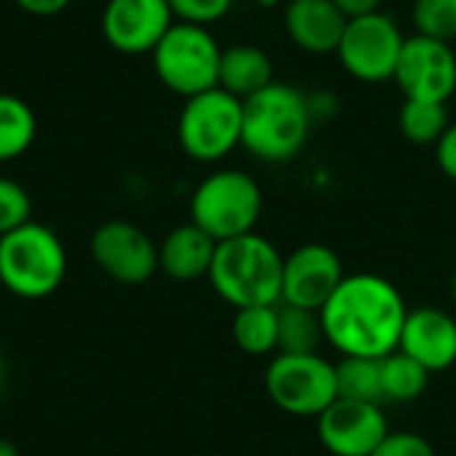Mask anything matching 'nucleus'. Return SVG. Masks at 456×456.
<instances>
[{"instance_id": "f257e3e1", "label": "nucleus", "mask_w": 456, "mask_h": 456, "mask_svg": "<svg viewBox=\"0 0 456 456\" xmlns=\"http://www.w3.org/2000/svg\"><path fill=\"white\" fill-rule=\"evenodd\" d=\"M409 307L398 286L374 273L345 275L321 307L326 342L342 358H374L398 350Z\"/></svg>"}, {"instance_id": "f03ea898", "label": "nucleus", "mask_w": 456, "mask_h": 456, "mask_svg": "<svg viewBox=\"0 0 456 456\" xmlns=\"http://www.w3.org/2000/svg\"><path fill=\"white\" fill-rule=\"evenodd\" d=\"M313 126L310 96L291 83L273 80L243 102L240 147L262 163L281 166L307 147Z\"/></svg>"}, {"instance_id": "7ed1b4c3", "label": "nucleus", "mask_w": 456, "mask_h": 456, "mask_svg": "<svg viewBox=\"0 0 456 456\" xmlns=\"http://www.w3.org/2000/svg\"><path fill=\"white\" fill-rule=\"evenodd\" d=\"M283 262L273 240L259 232L222 240L216 246L208 281L214 291L235 310L281 305Z\"/></svg>"}, {"instance_id": "20e7f679", "label": "nucleus", "mask_w": 456, "mask_h": 456, "mask_svg": "<svg viewBox=\"0 0 456 456\" xmlns=\"http://www.w3.org/2000/svg\"><path fill=\"white\" fill-rule=\"evenodd\" d=\"M67 251L61 238L40 224L27 222L0 238V283L19 299H45L64 283Z\"/></svg>"}, {"instance_id": "39448f33", "label": "nucleus", "mask_w": 456, "mask_h": 456, "mask_svg": "<svg viewBox=\"0 0 456 456\" xmlns=\"http://www.w3.org/2000/svg\"><path fill=\"white\" fill-rule=\"evenodd\" d=\"M262 211V187L240 168L211 171L206 179H200L190 198V222L208 232L216 243L254 232Z\"/></svg>"}, {"instance_id": "423d86ee", "label": "nucleus", "mask_w": 456, "mask_h": 456, "mask_svg": "<svg viewBox=\"0 0 456 456\" xmlns=\"http://www.w3.org/2000/svg\"><path fill=\"white\" fill-rule=\"evenodd\" d=\"M222 51L208 27L174 21L150 56L158 80L171 94L190 99L219 86Z\"/></svg>"}, {"instance_id": "0eeeda50", "label": "nucleus", "mask_w": 456, "mask_h": 456, "mask_svg": "<svg viewBox=\"0 0 456 456\" xmlns=\"http://www.w3.org/2000/svg\"><path fill=\"white\" fill-rule=\"evenodd\" d=\"M176 139L182 152L198 163L224 160L243 139V102L219 86L184 99Z\"/></svg>"}, {"instance_id": "6e6552de", "label": "nucleus", "mask_w": 456, "mask_h": 456, "mask_svg": "<svg viewBox=\"0 0 456 456\" xmlns=\"http://www.w3.org/2000/svg\"><path fill=\"white\" fill-rule=\"evenodd\" d=\"M265 390L281 411L302 419H318L339 398L337 363L321 353H275L265 371Z\"/></svg>"}, {"instance_id": "1a4fd4ad", "label": "nucleus", "mask_w": 456, "mask_h": 456, "mask_svg": "<svg viewBox=\"0 0 456 456\" xmlns=\"http://www.w3.org/2000/svg\"><path fill=\"white\" fill-rule=\"evenodd\" d=\"M403 43L406 35L395 16L374 11L347 19L345 35L337 45V61L358 83L379 86L393 80Z\"/></svg>"}, {"instance_id": "9d476101", "label": "nucleus", "mask_w": 456, "mask_h": 456, "mask_svg": "<svg viewBox=\"0 0 456 456\" xmlns=\"http://www.w3.org/2000/svg\"><path fill=\"white\" fill-rule=\"evenodd\" d=\"M393 80L406 99L449 104V99L456 94L454 43L414 32L403 43Z\"/></svg>"}, {"instance_id": "9b49d317", "label": "nucleus", "mask_w": 456, "mask_h": 456, "mask_svg": "<svg viewBox=\"0 0 456 456\" xmlns=\"http://www.w3.org/2000/svg\"><path fill=\"white\" fill-rule=\"evenodd\" d=\"M91 256L102 273L123 286H139L160 270L155 240L126 219H110L96 227L91 235Z\"/></svg>"}, {"instance_id": "f8f14e48", "label": "nucleus", "mask_w": 456, "mask_h": 456, "mask_svg": "<svg viewBox=\"0 0 456 456\" xmlns=\"http://www.w3.org/2000/svg\"><path fill=\"white\" fill-rule=\"evenodd\" d=\"M318 441L331 456H371L390 433L379 403L337 398L318 419Z\"/></svg>"}, {"instance_id": "ddd939ff", "label": "nucleus", "mask_w": 456, "mask_h": 456, "mask_svg": "<svg viewBox=\"0 0 456 456\" xmlns=\"http://www.w3.org/2000/svg\"><path fill=\"white\" fill-rule=\"evenodd\" d=\"M345 281L342 259L323 243H305L294 248L283 262V291L281 302L294 307L318 310Z\"/></svg>"}, {"instance_id": "4468645a", "label": "nucleus", "mask_w": 456, "mask_h": 456, "mask_svg": "<svg viewBox=\"0 0 456 456\" xmlns=\"http://www.w3.org/2000/svg\"><path fill=\"white\" fill-rule=\"evenodd\" d=\"M174 21L168 0H107L102 35L115 51L139 56L152 53Z\"/></svg>"}, {"instance_id": "2eb2a0df", "label": "nucleus", "mask_w": 456, "mask_h": 456, "mask_svg": "<svg viewBox=\"0 0 456 456\" xmlns=\"http://www.w3.org/2000/svg\"><path fill=\"white\" fill-rule=\"evenodd\" d=\"M398 350L414 358L430 374L449 371L456 363V318L430 305L409 310Z\"/></svg>"}, {"instance_id": "dca6fc26", "label": "nucleus", "mask_w": 456, "mask_h": 456, "mask_svg": "<svg viewBox=\"0 0 456 456\" xmlns=\"http://www.w3.org/2000/svg\"><path fill=\"white\" fill-rule=\"evenodd\" d=\"M283 27L299 51L326 56L337 53L347 16L337 8L334 0H286Z\"/></svg>"}, {"instance_id": "f3484780", "label": "nucleus", "mask_w": 456, "mask_h": 456, "mask_svg": "<svg viewBox=\"0 0 456 456\" xmlns=\"http://www.w3.org/2000/svg\"><path fill=\"white\" fill-rule=\"evenodd\" d=\"M216 246L219 243L208 232H203L198 224L192 222L179 224L158 246V267L174 281L208 278Z\"/></svg>"}, {"instance_id": "a211bd4d", "label": "nucleus", "mask_w": 456, "mask_h": 456, "mask_svg": "<svg viewBox=\"0 0 456 456\" xmlns=\"http://www.w3.org/2000/svg\"><path fill=\"white\" fill-rule=\"evenodd\" d=\"M275 80L273 59L265 48L251 43H238L222 51L219 64V88L246 102Z\"/></svg>"}, {"instance_id": "6ab92c4d", "label": "nucleus", "mask_w": 456, "mask_h": 456, "mask_svg": "<svg viewBox=\"0 0 456 456\" xmlns=\"http://www.w3.org/2000/svg\"><path fill=\"white\" fill-rule=\"evenodd\" d=\"M326 342L323 321L318 310L278 305V353L289 355H307L318 353Z\"/></svg>"}, {"instance_id": "aec40b11", "label": "nucleus", "mask_w": 456, "mask_h": 456, "mask_svg": "<svg viewBox=\"0 0 456 456\" xmlns=\"http://www.w3.org/2000/svg\"><path fill=\"white\" fill-rule=\"evenodd\" d=\"M382 366V403H414L430 385V371L406 353L395 350L379 361Z\"/></svg>"}, {"instance_id": "412c9836", "label": "nucleus", "mask_w": 456, "mask_h": 456, "mask_svg": "<svg viewBox=\"0 0 456 456\" xmlns=\"http://www.w3.org/2000/svg\"><path fill=\"white\" fill-rule=\"evenodd\" d=\"M232 339L246 355H275L278 353V305L243 307L232 318Z\"/></svg>"}, {"instance_id": "4be33fe9", "label": "nucleus", "mask_w": 456, "mask_h": 456, "mask_svg": "<svg viewBox=\"0 0 456 456\" xmlns=\"http://www.w3.org/2000/svg\"><path fill=\"white\" fill-rule=\"evenodd\" d=\"M37 136L32 107L13 94H0V163L21 158Z\"/></svg>"}, {"instance_id": "5701e85b", "label": "nucleus", "mask_w": 456, "mask_h": 456, "mask_svg": "<svg viewBox=\"0 0 456 456\" xmlns=\"http://www.w3.org/2000/svg\"><path fill=\"white\" fill-rule=\"evenodd\" d=\"M449 126H452V118H449L446 104L406 99L398 112V128L403 139L419 147H436Z\"/></svg>"}, {"instance_id": "b1692460", "label": "nucleus", "mask_w": 456, "mask_h": 456, "mask_svg": "<svg viewBox=\"0 0 456 456\" xmlns=\"http://www.w3.org/2000/svg\"><path fill=\"white\" fill-rule=\"evenodd\" d=\"M339 398L382 403V366L374 358H342L337 363Z\"/></svg>"}, {"instance_id": "393cba45", "label": "nucleus", "mask_w": 456, "mask_h": 456, "mask_svg": "<svg viewBox=\"0 0 456 456\" xmlns=\"http://www.w3.org/2000/svg\"><path fill=\"white\" fill-rule=\"evenodd\" d=\"M411 21L417 35L444 43L456 40V0H414Z\"/></svg>"}, {"instance_id": "a878e982", "label": "nucleus", "mask_w": 456, "mask_h": 456, "mask_svg": "<svg viewBox=\"0 0 456 456\" xmlns=\"http://www.w3.org/2000/svg\"><path fill=\"white\" fill-rule=\"evenodd\" d=\"M32 222V198L29 192L8 176H0V238L16 227Z\"/></svg>"}, {"instance_id": "bb28decb", "label": "nucleus", "mask_w": 456, "mask_h": 456, "mask_svg": "<svg viewBox=\"0 0 456 456\" xmlns=\"http://www.w3.org/2000/svg\"><path fill=\"white\" fill-rule=\"evenodd\" d=\"M232 3L235 0H168L176 21H187L198 27H211L222 21L230 13Z\"/></svg>"}, {"instance_id": "cd10ccee", "label": "nucleus", "mask_w": 456, "mask_h": 456, "mask_svg": "<svg viewBox=\"0 0 456 456\" xmlns=\"http://www.w3.org/2000/svg\"><path fill=\"white\" fill-rule=\"evenodd\" d=\"M371 456H436L433 444L411 430H390Z\"/></svg>"}, {"instance_id": "c85d7f7f", "label": "nucleus", "mask_w": 456, "mask_h": 456, "mask_svg": "<svg viewBox=\"0 0 456 456\" xmlns=\"http://www.w3.org/2000/svg\"><path fill=\"white\" fill-rule=\"evenodd\" d=\"M436 160L438 168L456 182V123L452 120V126L444 131V136L436 144Z\"/></svg>"}, {"instance_id": "c756f323", "label": "nucleus", "mask_w": 456, "mask_h": 456, "mask_svg": "<svg viewBox=\"0 0 456 456\" xmlns=\"http://www.w3.org/2000/svg\"><path fill=\"white\" fill-rule=\"evenodd\" d=\"M24 13H32V16H56L61 13L72 0H13Z\"/></svg>"}, {"instance_id": "7c9ffc66", "label": "nucleus", "mask_w": 456, "mask_h": 456, "mask_svg": "<svg viewBox=\"0 0 456 456\" xmlns=\"http://www.w3.org/2000/svg\"><path fill=\"white\" fill-rule=\"evenodd\" d=\"M337 8L347 16V19H355V16H366V13H374V11H382V0H334Z\"/></svg>"}, {"instance_id": "2f4dec72", "label": "nucleus", "mask_w": 456, "mask_h": 456, "mask_svg": "<svg viewBox=\"0 0 456 456\" xmlns=\"http://www.w3.org/2000/svg\"><path fill=\"white\" fill-rule=\"evenodd\" d=\"M0 456H21L19 449L8 441V438H0Z\"/></svg>"}, {"instance_id": "473e14b6", "label": "nucleus", "mask_w": 456, "mask_h": 456, "mask_svg": "<svg viewBox=\"0 0 456 456\" xmlns=\"http://www.w3.org/2000/svg\"><path fill=\"white\" fill-rule=\"evenodd\" d=\"M259 5H265V8H273V5H281L283 0H256Z\"/></svg>"}, {"instance_id": "72a5a7b5", "label": "nucleus", "mask_w": 456, "mask_h": 456, "mask_svg": "<svg viewBox=\"0 0 456 456\" xmlns=\"http://www.w3.org/2000/svg\"><path fill=\"white\" fill-rule=\"evenodd\" d=\"M449 291H452V299L456 302V270L454 275H452V283H449Z\"/></svg>"}, {"instance_id": "f704fd0d", "label": "nucleus", "mask_w": 456, "mask_h": 456, "mask_svg": "<svg viewBox=\"0 0 456 456\" xmlns=\"http://www.w3.org/2000/svg\"><path fill=\"white\" fill-rule=\"evenodd\" d=\"M0 387H3V361H0Z\"/></svg>"}]
</instances>
